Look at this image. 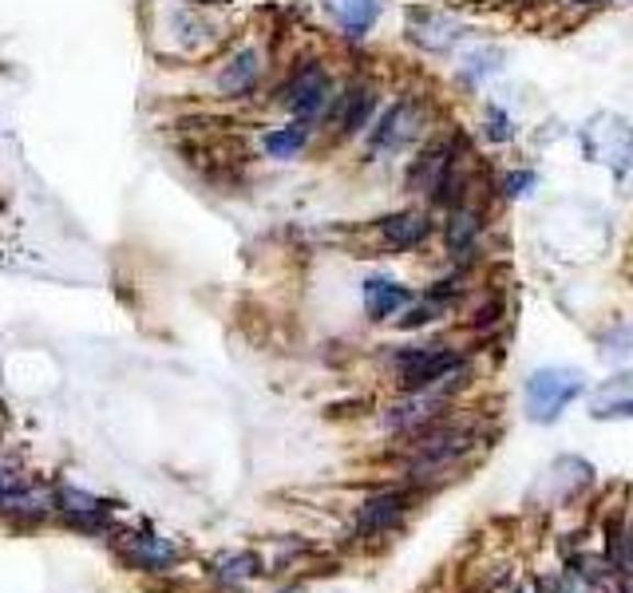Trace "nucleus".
Wrapping results in <instances>:
<instances>
[{
    "mask_svg": "<svg viewBox=\"0 0 633 593\" xmlns=\"http://www.w3.org/2000/svg\"><path fill=\"white\" fill-rule=\"evenodd\" d=\"M531 182H534V175H531V170H523V175H511V178H507L503 190L514 198V194H523V187H531Z\"/></svg>",
    "mask_w": 633,
    "mask_h": 593,
    "instance_id": "4be33fe9",
    "label": "nucleus"
},
{
    "mask_svg": "<svg viewBox=\"0 0 633 593\" xmlns=\"http://www.w3.org/2000/svg\"><path fill=\"white\" fill-rule=\"evenodd\" d=\"M586 388L582 372L578 368H538V372L526 380V412H531V419H538V424H551V419H558V412H563L570 400H578Z\"/></svg>",
    "mask_w": 633,
    "mask_h": 593,
    "instance_id": "7ed1b4c3",
    "label": "nucleus"
},
{
    "mask_svg": "<svg viewBox=\"0 0 633 593\" xmlns=\"http://www.w3.org/2000/svg\"><path fill=\"white\" fill-rule=\"evenodd\" d=\"M455 167V143H432V147L420 150L412 167H408V190H420V194H432L444 175Z\"/></svg>",
    "mask_w": 633,
    "mask_h": 593,
    "instance_id": "9d476101",
    "label": "nucleus"
},
{
    "mask_svg": "<svg viewBox=\"0 0 633 593\" xmlns=\"http://www.w3.org/2000/svg\"><path fill=\"white\" fill-rule=\"evenodd\" d=\"M487 135L491 138H499V143H503V138H511V119L503 115V111H487Z\"/></svg>",
    "mask_w": 633,
    "mask_h": 593,
    "instance_id": "412c9836",
    "label": "nucleus"
},
{
    "mask_svg": "<svg viewBox=\"0 0 633 593\" xmlns=\"http://www.w3.org/2000/svg\"><path fill=\"white\" fill-rule=\"evenodd\" d=\"M262 76H266V59H262V52L246 44V48H237L234 56L218 68L214 83L226 99H246V96H254V91H257Z\"/></svg>",
    "mask_w": 633,
    "mask_h": 593,
    "instance_id": "0eeeda50",
    "label": "nucleus"
},
{
    "mask_svg": "<svg viewBox=\"0 0 633 593\" xmlns=\"http://www.w3.org/2000/svg\"><path fill=\"white\" fill-rule=\"evenodd\" d=\"M281 103H286L289 115L313 127L316 119L329 111V103H333V76L325 71V64L321 59H306L289 76L286 88H281Z\"/></svg>",
    "mask_w": 633,
    "mask_h": 593,
    "instance_id": "f03ea898",
    "label": "nucleus"
},
{
    "mask_svg": "<svg viewBox=\"0 0 633 593\" xmlns=\"http://www.w3.org/2000/svg\"><path fill=\"white\" fill-rule=\"evenodd\" d=\"M479 242V214L467 206H452V217L444 222V246L452 257H464Z\"/></svg>",
    "mask_w": 633,
    "mask_h": 593,
    "instance_id": "2eb2a0df",
    "label": "nucleus"
},
{
    "mask_svg": "<svg viewBox=\"0 0 633 593\" xmlns=\"http://www.w3.org/2000/svg\"><path fill=\"white\" fill-rule=\"evenodd\" d=\"M404 305H412V289L392 281V277H368L365 281V313L368 321H388L392 313H400Z\"/></svg>",
    "mask_w": 633,
    "mask_h": 593,
    "instance_id": "ddd939ff",
    "label": "nucleus"
},
{
    "mask_svg": "<svg viewBox=\"0 0 633 593\" xmlns=\"http://www.w3.org/2000/svg\"><path fill=\"white\" fill-rule=\"evenodd\" d=\"M119 558L131 566V570H167L178 558L175 546L155 530H135L119 538Z\"/></svg>",
    "mask_w": 633,
    "mask_h": 593,
    "instance_id": "6e6552de",
    "label": "nucleus"
},
{
    "mask_svg": "<svg viewBox=\"0 0 633 593\" xmlns=\"http://www.w3.org/2000/svg\"><path fill=\"white\" fill-rule=\"evenodd\" d=\"M432 237V217L424 210H400V214L380 217V242L396 254H408V249H420Z\"/></svg>",
    "mask_w": 633,
    "mask_h": 593,
    "instance_id": "1a4fd4ad",
    "label": "nucleus"
},
{
    "mask_svg": "<svg viewBox=\"0 0 633 593\" xmlns=\"http://www.w3.org/2000/svg\"><path fill=\"white\" fill-rule=\"evenodd\" d=\"M593 419H630L633 415V372H618L602 380V388L590 400Z\"/></svg>",
    "mask_w": 633,
    "mask_h": 593,
    "instance_id": "f8f14e48",
    "label": "nucleus"
},
{
    "mask_svg": "<svg viewBox=\"0 0 633 593\" xmlns=\"http://www.w3.org/2000/svg\"><path fill=\"white\" fill-rule=\"evenodd\" d=\"M333 12L341 20V29H345V36L360 40L368 36V29L380 16V0H333Z\"/></svg>",
    "mask_w": 633,
    "mask_h": 593,
    "instance_id": "f3484780",
    "label": "nucleus"
},
{
    "mask_svg": "<svg viewBox=\"0 0 633 593\" xmlns=\"http://www.w3.org/2000/svg\"><path fill=\"white\" fill-rule=\"evenodd\" d=\"M29 486V479L16 471V467H9V463H0V511H9L12 506V499H16L20 491Z\"/></svg>",
    "mask_w": 633,
    "mask_h": 593,
    "instance_id": "aec40b11",
    "label": "nucleus"
},
{
    "mask_svg": "<svg viewBox=\"0 0 633 593\" xmlns=\"http://www.w3.org/2000/svg\"><path fill=\"white\" fill-rule=\"evenodd\" d=\"M56 506L79 526H96V523H103V518H108V503H103V499L84 494V491H71V486H64V491L56 494Z\"/></svg>",
    "mask_w": 633,
    "mask_h": 593,
    "instance_id": "a211bd4d",
    "label": "nucleus"
},
{
    "mask_svg": "<svg viewBox=\"0 0 633 593\" xmlns=\"http://www.w3.org/2000/svg\"><path fill=\"white\" fill-rule=\"evenodd\" d=\"M578 4H593V0H578Z\"/></svg>",
    "mask_w": 633,
    "mask_h": 593,
    "instance_id": "5701e85b",
    "label": "nucleus"
},
{
    "mask_svg": "<svg viewBox=\"0 0 633 593\" xmlns=\"http://www.w3.org/2000/svg\"><path fill=\"white\" fill-rule=\"evenodd\" d=\"M286 593H301V590H286Z\"/></svg>",
    "mask_w": 633,
    "mask_h": 593,
    "instance_id": "b1692460",
    "label": "nucleus"
},
{
    "mask_svg": "<svg viewBox=\"0 0 633 593\" xmlns=\"http://www.w3.org/2000/svg\"><path fill=\"white\" fill-rule=\"evenodd\" d=\"M376 103H380V96H376L373 83H348V88L341 91V96H333V103H329V123H333L341 138H353L360 135V131H368V123H373L376 115Z\"/></svg>",
    "mask_w": 633,
    "mask_h": 593,
    "instance_id": "39448f33",
    "label": "nucleus"
},
{
    "mask_svg": "<svg viewBox=\"0 0 633 593\" xmlns=\"http://www.w3.org/2000/svg\"><path fill=\"white\" fill-rule=\"evenodd\" d=\"M424 131V108L404 99V103H396L388 108L385 115L376 119V127L368 131V150L373 155H388V150H404L412 147V138Z\"/></svg>",
    "mask_w": 633,
    "mask_h": 593,
    "instance_id": "20e7f679",
    "label": "nucleus"
},
{
    "mask_svg": "<svg viewBox=\"0 0 633 593\" xmlns=\"http://www.w3.org/2000/svg\"><path fill=\"white\" fill-rule=\"evenodd\" d=\"M404 511H408V499H404L400 491L373 494V499H365L360 514H356V534L373 538V534L392 530V526L400 523V518H404Z\"/></svg>",
    "mask_w": 633,
    "mask_h": 593,
    "instance_id": "9b49d317",
    "label": "nucleus"
},
{
    "mask_svg": "<svg viewBox=\"0 0 633 593\" xmlns=\"http://www.w3.org/2000/svg\"><path fill=\"white\" fill-rule=\"evenodd\" d=\"M464 36V24L440 9H408V40L424 52H452Z\"/></svg>",
    "mask_w": 633,
    "mask_h": 593,
    "instance_id": "423d86ee",
    "label": "nucleus"
},
{
    "mask_svg": "<svg viewBox=\"0 0 633 593\" xmlns=\"http://www.w3.org/2000/svg\"><path fill=\"white\" fill-rule=\"evenodd\" d=\"M257 558L254 553H222V558H214V578L218 582H226V585H242V582H249V578H257Z\"/></svg>",
    "mask_w": 633,
    "mask_h": 593,
    "instance_id": "6ab92c4d",
    "label": "nucleus"
},
{
    "mask_svg": "<svg viewBox=\"0 0 633 593\" xmlns=\"http://www.w3.org/2000/svg\"><path fill=\"white\" fill-rule=\"evenodd\" d=\"M464 451H471V435L467 432H440V435H432V439L420 444V459H415V467H420V471H424V467H444V463H452V459H459Z\"/></svg>",
    "mask_w": 633,
    "mask_h": 593,
    "instance_id": "4468645a",
    "label": "nucleus"
},
{
    "mask_svg": "<svg viewBox=\"0 0 633 593\" xmlns=\"http://www.w3.org/2000/svg\"><path fill=\"white\" fill-rule=\"evenodd\" d=\"M464 372V356L447 345H415L396 353V376L408 392H420V388H435L452 380V376Z\"/></svg>",
    "mask_w": 633,
    "mask_h": 593,
    "instance_id": "f257e3e1",
    "label": "nucleus"
},
{
    "mask_svg": "<svg viewBox=\"0 0 633 593\" xmlns=\"http://www.w3.org/2000/svg\"><path fill=\"white\" fill-rule=\"evenodd\" d=\"M309 135H313V127L301 123V119H293L286 127L266 131V135H262V150H266L269 158H297L309 147Z\"/></svg>",
    "mask_w": 633,
    "mask_h": 593,
    "instance_id": "dca6fc26",
    "label": "nucleus"
}]
</instances>
